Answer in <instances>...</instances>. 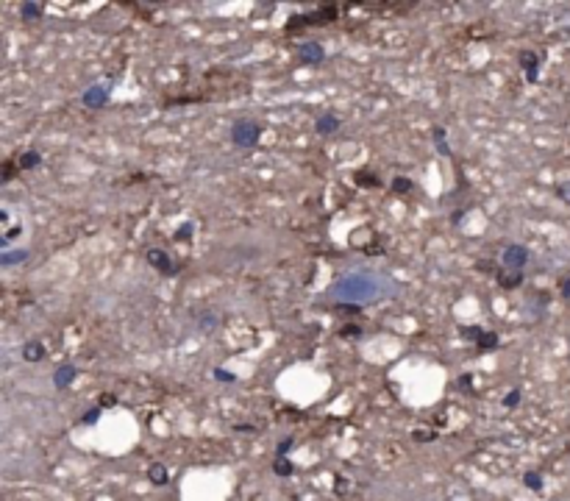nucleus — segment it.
Returning a JSON list of instances; mask_svg holds the SVG:
<instances>
[{"label":"nucleus","mask_w":570,"mask_h":501,"mask_svg":"<svg viewBox=\"0 0 570 501\" xmlns=\"http://www.w3.org/2000/svg\"><path fill=\"white\" fill-rule=\"evenodd\" d=\"M331 295L339 304H354V307H359V304H367V301L381 295V281H378L376 276H370V273H348V276H342L339 281L334 284Z\"/></svg>","instance_id":"nucleus-1"},{"label":"nucleus","mask_w":570,"mask_h":501,"mask_svg":"<svg viewBox=\"0 0 570 501\" xmlns=\"http://www.w3.org/2000/svg\"><path fill=\"white\" fill-rule=\"evenodd\" d=\"M262 139V126L253 120H237L231 126V142L237 148H253Z\"/></svg>","instance_id":"nucleus-2"},{"label":"nucleus","mask_w":570,"mask_h":501,"mask_svg":"<svg viewBox=\"0 0 570 501\" xmlns=\"http://www.w3.org/2000/svg\"><path fill=\"white\" fill-rule=\"evenodd\" d=\"M331 20H336V6H323L314 14H295L287 23V31H298V28H306V25H325Z\"/></svg>","instance_id":"nucleus-3"},{"label":"nucleus","mask_w":570,"mask_h":501,"mask_svg":"<svg viewBox=\"0 0 570 501\" xmlns=\"http://www.w3.org/2000/svg\"><path fill=\"white\" fill-rule=\"evenodd\" d=\"M528 265V248L526 245H506L501 254V267L509 270H523Z\"/></svg>","instance_id":"nucleus-4"},{"label":"nucleus","mask_w":570,"mask_h":501,"mask_svg":"<svg viewBox=\"0 0 570 501\" xmlns=\"http://www.w3.org/2000/svg\"><path fill=\"white\" fill-rule=\"evenodd\" d=\"M148 262L153 267H156L159 273H164V276H175V273L181 270V265H175L173 259H170V254L164 251V248H148Z\"/></svg>","instance_id":"nucleus-5"},{"label":"nucleus","mask_w":570,"mask_h":501,"mask_svg":"<svg viewBox=\"0 0 570 501\" xmlns=\"http://www.w3.org/2000/svg\"><path fill=\"white\" fill-rule=\"evenodd\" d=\"M298 59L300 64H320L325 59V50L320 42H300L298 45Z\"/></svg>","instance_id":"nucleus-6"},{"label":"nucleus","mask_w":570,"mask_h":501,"mask_svg":"<svg viewBox=\"0 0 570 501\" xmlns=\"http://www.w3.org/2000/svg\"><path fill=\"white\" fill-rule=\"evenodd\" d=\"M81 101H84L86 109H103L108 101V86H89Z\"/></svg>","instance_id":"nucleus-7"},{"label":"nucleus","mask_w":570,"mask_h":501,"mask_svg":"<svg viewBox=\"0 0 570 501\" xmlns=\"http://www.w3.org/2000/svg\"><path fill=\"white\" fill-rule=\"evenodd\" d=\"M520 67H523V73H526V81H531V84H534L537 75H540V59H537V53L523 50V53H520Z\"/></svg>","instance_id":"nucleus-8"},{"label":"nucleus","mask_w":570,"mask_h":501,"mask_svg":"<svg viewBox=\"0 0 570 501\" xmlns=\"http://www.w3.org/2000/svg\"><path fill=\"white\" fill-rule=\"evenodd\" d=\"M495 278H498L501 287H506V290H515V287H520V284H523V270H509V267H501V265H498V273H495Z\"/></svg>","instance_id":"nucleus-9"},{"label":"nucleus","mask_w":570,"mask_h":501,"mask_svg":"<svg viewBox=\"0 0 570 501\" xmlns=\"http://www.w3.org/2000/svg\"><path fill=\"white\" fill-rule=\"evenodd\" d=\"M75 376H78V368H75V365H61L53 376V387L56 390H64V387H70L72 381H75Z\"/></svg>","instance_id":"nucleus-10"},{"label":"nucleus","mask_w":570,"mask_h":501,"mask_svg":"<svg viewBox=\"0 0 570 501\" xmlns=\"http://www.w3.org/2000/svg\"><path fill=\"white\" fill-rule=\"evenodd\" d=\"M314 128H317V134H323V137H325V134H331V131H336V128H339V120H336L331 112H323V115L317 117V126H314Z\"/></svg>","instance_id":"nucleus-11"},{"label":"nucleus","mask_w":570,"mask_h":501,"mask_svg":"<svg viewBox=\"0 0 570 501\" xmlns=\"http://www.w3.org/2000/svg\"><path fill=\"white\" fill-rule=\"evenodd\" d=\"M42 354H45V345L39 340H31V343L23 345V359H28V362H39Z\"/></svg>","instance_id":"nucleus-12"},{"label":"nucleus","mask_w":570,"mask_h":501,"mask_svg":"<svg viewBox=\"0 0 570 501\" xmlns=\"http://www.w3.org/2000/svg\"><path fill=\"white\" fill-rule=\"evenodd\" d=\"M25 259H28V251H25V248H17V251H3V254H0V265H6V267L20 265V262H25Z\"/></svg>","instance_id":"nucleus-13"},{"label":"nucleus","mask_w":570,"mask_h":501,"mask_svg":"<svg viewBox=\"0 0 570 501\" xmlns=\"http://www.w3.org/2000/svg\"><path fill=\"white\" fill-rule=\"evenodd\" d=\"M39 164H42V156H39L36 151H25L23 156L17 159V167L20 170H34V167H39Z\"/></svg>","instance_id":"nucleus-14"},{"label":"nucleus","mask_w":570,"mask_h":501,"mask_svg":"<svg viewBox=\"0 0 570 501\" xmlns=\"http://www.w3.org/2000/svg\"><path fill=\"white\" fill-rule=\"evenodd\" d=\"M431 137H434V145H437V151L442 153V156H453L450 153V145H448V139H445V128H431Z\"/></svg>","instance_id":"nucleus-15"},{"label":"nucleus","mask_w":570,"mask_h":501,"mask_svg":"<svg viewBox=\"0 0 570 501\" xmlns=\"http://www.w3.org/2000/svg\"><path fill=\"white\" fill-rule=\"evenodd\" d=\"M495 345H498V334L495 332H481L479 340H476V348L479 351H492Z\"/></svg>","instance_id":"nucleus-16"},{"label":"nucleus","mask_w":570,"mask_h":501,"mask_svg":"<svg viewBox=\"0 0 570 501\" xmlns=\"http://www.w3.org/2000/svg\"><path fill=\"white\" fill-rule=\"evenodd\" d=\"M20 14H23V20H42V6L39 3H23Z\"/></svg>","instance_id":"nucleus-17"},{"label":"nucleus","mask_w":570,"mask_h":501,"mask_svg":"<svg viewBox=\"0 0 570 501\" xmlns=\"http://www.w3.org/2000/svg\"><path fill=\"white\" fill-rule=\"evenodd\" d=\"M148 476H150V482H156V484L167 482V471H164V465H153V468L148 471Z\"/></svg>","instance_id":"nucleus-18"},{"label":"nucleus","mask_w":570,"mask_h":501,"mask_svg":"<svg viewBox=\"0 0 570 501\" xmlns=\"http://www.w3.org/2000/svg\"><path fill=\"white\" fill-rule=\"evenodd\" d=\"M412 187H414V184L409 181L406 175H398V178H392V189H395V192H409Z\"/></svg>","instance_id":"nucleus-19"},{"label":"nucleus","mask_w":570,"mask_h":501,"mask_svg":"<svg viewBox=\"0 0 570 501\" xmlns=\"http://www.w3.org/2000/svg\"><path fill=\"white\" fill-rule=\"evenodd\" d=\"M523 482H526V487H531V490H540L542 487V476L540 473H523Z\"/></svg>","instance_id":"nucleus-20"},{"label":"nucleus","mask_w":570,"mask_h":501,"mask_svg":"<svg viewBox=\"0 0 570 501\" xmlns=\"http://www.w3.org/2000/svg\"><path fill=\"white\" fill-rule=\"evenodd\" d=\"M356 184H359V187H378L381 181H378V178H370V173L362 170V173H356Z\"/></svg>","instance_id":"nucleus-21"},{"label":"nucleus","mask_w":570,"mask_h":501,"mask_svg":"<svg viewBox=\"0 0 570 501\" xmlns=\"http://www.w3.org/2000/svg\"><path fill=\"white\" fill-rule=\"evenodd\" d=\"M192 231H195V223H189V220H186V223H184V226H181V229H178V231H175V240H178V242H184V240H189V237H192Z\"/></svg>","instance_id":"nucleus-22"},{"label":"nucleus","mask_w":570,"mask_h":501,"mask_svg":"<svg viewBox=\"0 0 570 501\" xmlns=\"http://www.w3.org/2000/svg\"><path fill=\"white\" fill-rule=\"evenodd\" d=\"M276 473L278 476H289V473H292V462H287L284 457H278L276 459Z\"/></svg>","instance_id":"nucleus-23"},{"label":"nucleus","mask_w":570,"mask_h":501,"mask_svg":"<svg viewBox=\"0 0 570 501\" xmlns=\"http://www.w3.org/2000/svg\"><path fill=\"white\" fill-rule=\"evenodd\" d=\"M517 404H520V390H509L504 395V407H506V410H512V407H517Z\"/></svg>","instance_id":"nucleus-24"},{"label":"nucleus","mask_w":570,"mask_h":501,"mask_svg":"<svg viewBox=\"0 0 570 501\" xmlns=\"http://www.w3.org/2000/svg\"><path fill=\"white\" fill-rule=\"evenodd\" d=\"M97 418H100V407H95V410H89V412H86V415L81 418V423H84V426H95V423H97Z\"/></svg>","instance_id":"nucleus-25"},{"label":"nucleus","mask_w":570,"mask_h":501,"mask_svg":"<svg viewBox=\"0 0 570 501\" xmlns=\"http://www.w3.org/2000/svg\"><path fill=\"white\" fill-rule=\"evenodd\" d=\"M214 379L217 381H228V384H231V381H237V376L231 373V370H225V368H214Z\"/></svg>","instance_id":"nucleus-26"},{"label":"nucleus","mask_w":570,"mask_h":501,"mask_svg":"<svg viewBox=\"0 0 570 501\" xmlns=\"http://www.w3.org/2000/svg\"><path fill=\"white\" fill-rule=\"evenodd\" d=\"M484 332V329H479V326H465L462 329V334H465V340H470V343H476L479 340V334Z\"/></svg>","instance_id":"nucleus-27"},{"label":"nucleus","mask_w":570,"mask_h":501,"mask_svg":"<svg viewBox=\"0 0 570 501\" xmlns=\"http://www.w3.org/2000/svg\"><path fill=\"white\" fill-rule=\"evenodd\" d=\"M14 178V162H3V175H0V181L9 184Z\"/></svg>","instance_id":"nucleus-28"},{"label":"nucleus","mask_w":570,"mask_h":501,"mask_svg":"<svg viewBox=\"0 0 570 501\" xmlns=\"http://www.w3.org/2000/svg\"><path fill=\"white\" fill-rule=\"evenodd\" d=\"M217 323H220V320H217V315H211V312H206L203 318H200V326L203 329H214Z\"/></svg>","instance_id":"nucleus-29"},{"label":"nucleus","mask_w":570,"mask_h":501,"mask_svg":"<svg viewBox=\"0 0 570 501\" xmlns=\"http://www.w3.org/2000/svg\"><path fill=\"white\" fill-rule=\"evenodd\" d=\"M106 407H117V395L114 392H103L100 395V410H106Z\"/></svg>","instance_id":"nucleus-30"},{"label":"nucleus","mask_w":570,"mask_h":501,"mask_svg":"<svg viewBox=\"0 0 570 501\" xmlns=\"http://www.w3.org/2000/svg\"><path fill=\"white\" fill-rule=\"evenodd\" d=\"M342 337H362V329L348 323V326H342Z\"/></svg>","instance_id":"nucleus-31"},{"label":"nucleus","mask_w":570,"mask_h":501,"mask_svg":"<svg viewBox=\"0 0 570 501\" xmlns=\"http://www.w3.org/2000/svg\"><path fill=\"white\" fill-rule=\"evenodd\" d=\"M292 443H295V440H292V437H284V440H281V443H278V448H276V454H278V457H284V454H287V451H289V448H292Z\"/></svg>","instance_id":"nucleus-32"},{"label":"nucleus","mask_w":570,"mask_h":501,"mask_svg":"<svg viewBox=\"0 0 570 501\" xmlns=\"http://www.w3.org/2000/svg\"><path fill=\"white\" fill-rule=\"evenodd\" d=\"M20 234H23V229H20V226H14V229H9V234L3 237V240H0V242H3V245H9V242H12L14 237H20Z\"/></svg>","instance_id":"nucleus-33"},{"label":"nucleus","mask_w":570,"mask_h":501,"mask_svg":"<svg viewBox=\"0 0 570 501\" xmlns=\"http://www.w3.org/2000/svg\"><path fill=\"white\" fill-rule=\"evenodd\" d=\"M559 287H562V295H564V298H570V273L562 278V284H559Z\"/></svg>","instance_id":"nucleus-34"}]
</instances>
